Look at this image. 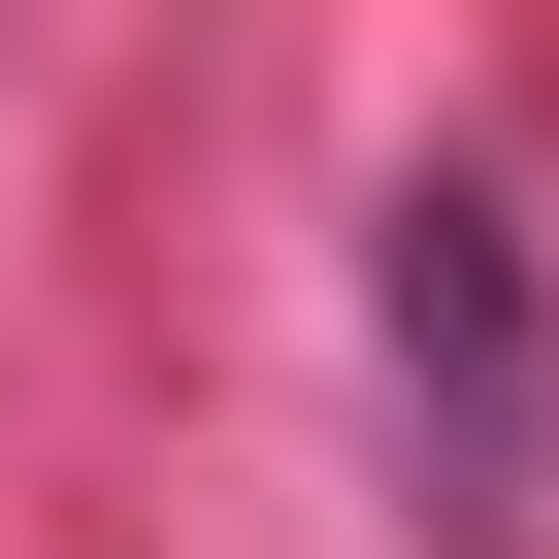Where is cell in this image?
Here are the masks:
<instances>
[{"mask_svg": "<svg viewBox=\"0 0 559 559\" xmlns=\"http://www.w3.org/2000/svg\"><path fill=\"white\" fill-rule=\"evenodd\" d=\"M362 297H395V428H428L461 559H526V526H559V297H526V198H493V165H428Z\"/></svg>", "mask_w": 559, "mask_h": 559, "instance_id": "6da1fadb", "label": "cell"}]
</instances>
